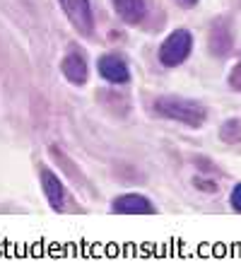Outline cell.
Instances as JSON below:
<instances>
[{
  "label": "cell",
  "mask_w": 241,
  "mask_h": 263,
  "mask_svg": "<svg viewBox=\"0 0 241 263\" xmlns=\"http://www.w3.org/2000/svg\"><path fill=\"white\" fill-rule=\"evenodd\" d=\"M219 138L229 145L241 143V121L239 119H229L225 126H222V130H219Z\"/></svg>",
  "instance_id": "30bf717a"
},
{
  "label": "cell",
  "mask_w": 241,
  "mask_h": 263,
  "mask_svg": "<svg viewBox=\"0 0 241 263\" xmlns=\"http://www.w3.org/2000/svg\"><path fill=\"white\" fill-rule=\"evenodd\" d=\"M116 15L123 20L126 24H137L143 22L145 12H147V5L145 0H111Z\"/></svg>",
  "instance_id": "ba28073f"
},
{
  "label": "cell",
  "mask_w": 241,
  "mask_h": 263,
  "mask_svg": "<svg viewBox=\"0 0 241 263\" xmlns=\"http://www.w3.org/2000/svg\"><path fill=\"white\" fill-rule=\"evenodd\" d=\"M154 109L159 116L164 119H171V121H178L184 126H191V128H200L208 119V111L200 102H193V99H184V97H159L154 102Z\"/></svg>",
  "instance_id": "6da1fadb"
},
{
  "label": "cell",
  "mask_w": 241,
  "mask_h": 263,
  "mask_svg": "<svg viewBox=\"0 0 241 263\" xmlns=\"http://www.w3.org/2000/svg\"><path fill=\"white\" fill-rule=\"evenodd\" d=\"M96 65H99V75H102L104 80L113 82V85H126V82L130 80L128 63L120 56H116V53H104Z\"/></svg>",
  "instance_id": "8992f818"
},
{
  "label": "cell",
  "mask_w": 241,
  "mask_h": 263,
  "mask_svg": "<svg viewBox=\"0 0 241 263\" xmlns=\"http://www.w3.org/2000/svg\"><path fill=\"white\" fill-rule=\"evenodd\" d=\"M210 48H212V53L217 56H225L229 53V48H232V32L227 29V24L217 22L212 34H210Z\"/></svg>",
  "instance_id": "9c48e42d"
},
{
  "label": "cell",
  "mask_w": 241,
  "mask_h": 263,
  "mask_svg": "<svg viewBox=\"0 0 241 263\" xmlns=\"http://www.w3.org/2000/svg\"><path fill=\"white\" fill-rule=\"evenodd\" d=\"M61 70H63L65 80L72 82V85H85V82H87V78H89L87 61H85V56H82V53H77V51H70V53L63 58Z\"/></svg>",
  "instance_id": "52a82bcc"
},
{
  "label": "cell",
  "mask_w": 241,
  "mask_h": 263,
  "mask_svg": "<svg viewBox=\"0 0 241 263\" xmlns=\"http://www.w3.org/2000/svg\"><path fill=\"white\" fill-rule=\"evenodd\" d=\"M176 5H181V8H195L198 5V0H174Z\"/></svg>",
  "instance_id": "4fadbf2b"
},
{
  "label": "cell",
  "mask_w": 241,
  "mask_h": 263,
  "mask_svg": "<svg viewBox=\"0 0 241 263\" xmlns=\"http://www.w3.org/2000/svg\"><path fill=\"white\" fill-rule=\"evenodd\" d=\"M113 213H120V215H154L152 200L140 196V193H123L118 198H113L111 203Z\"/></svg>",
  "instance_id": "277c9868"
},
{
  "label": "cell",
  "mask_w": 241,
  "mask_h": 263,
  "mask_svg": "<svg viewBox=\"0 0 241 263\" xmlns=\"http://www.w3.org/2000/svg\"><path fill=\"white\" fill-rule=\"evenodd\" d=\"M229 203H232V208L236 210V213H241V183H236V186H234L232 196H229Z\"/></svg>",
  "instance_id": "8fae6325"
},
{
  "label": "cell",
  "mask_w": 241,
  "mask_h": 263,
  "mask_svg": "<svg viewBox=\"0 0 241 263\" xmlns=\"http://www.w3.org/2000/svg\"><path fill=\"white\" fill-rule=\"evenodd\" d=\"M195 183H200V189H205V191H215V183L210 181H195Z\"/></svg>",
  "instance_id": "5bb4252c"
},
{
  "label": "cell",
  "mask_w": 241,
  "mask_h": 263,
  "mask_svg": "<svg viewBox=\"0 0 241 263\" xmlns=\"http://www.w3.org/2000/svg\"><path fill=\"white\" fill-rule=\"evenodd\" d=\"M193 51V36L188 29H176L164 39L159 46V63L167 68H176L191 56Z\"/></svg>",
  "instance_id": "7a4b0ae2"
},
{
  "label": "cell",
  "mask_w": 241,
  "mask_h": 263,
  "mask_svg": "<svg viewBox=\"0 0 241 263\" xmlns=\"http://www.w3.org/2000/svg\"><path fill=\"white\" fill-rule=\"evenodd\" d=\"M39 179H41V189H44V193H46L48 205L61 213V210L65 208V200H68L61 176H56L48 167H39Z\"/></svg>",
  "instance_id": "5b68a950"
},
{
  "label": "cell",
  "mask_w": 241,
  "mask_h": 263,
  "mask_svg": "<svg viewBox=\"0 0 241 263\" xmlns=\"http://www.w3.org/2000/svg\"><path fill=\"white\" fill-rule=\"evenodd\" d=\"M229 82H232L234 87H236V89H239V92H241V63L236 65V70L232 72V80H229Z\"/></svg>",
  "instance_id": "7c38bea8"
},
{
  "label": "cell",
  "mask_w": 241,
  "mask_h": 263,
  "mask_svg": "<svg viewBox=\"0 0 241 263\" xmlns=\"http://www.w3.org/2000/svg\"><path fill=\"white\" fill-rule=\"evenodd\" d=\"M63 8L65 17L70 20V24L82 34L94 32V15H92V5L89 0H58Z\"/></svg>",
  "instance_id": "3957f363"
}]
</instances>
